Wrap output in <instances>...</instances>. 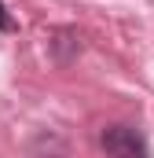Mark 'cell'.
<instances>
[{
    "label": "cell",
    "mask_w": 154,
    "mask_h": 158,
    "mask_svg": "<svg viewBox=\"0 0 154 158\" xmlns=\"http://www.w3.org/2000/svg\"><path fill=\"white\" fill-rule=\"evenodd\" d=\"M48 158H66V155H48Z\"/></svg>",
    "instance_id": "4"
},
{
    "label": "cell",
    "mask_w": 154,
    "mask_h": 158,
    "mask_svg": "<svg viewBox=\"0 0 154 158\" xmlns=\"http://www.w3.org/2000/svg\"><path fill=\"white\" fill-rule=\"evenodd\" d=\"M11 30H18V22L7 15V7H4V0H0V33H11Z\"/></svg>",
    "instance_id": "3"
},
{
    "label": "cell",
    "mask_w": 154,
    "mask_h": 158,
    "mask_svg": "<svg viewBox=\"0 0 154 158\" xmlns=\"http://www.w3.org/2000/svg\"><path fill=\"white\" fill-rule=\"evenodd\" d=\"M51 55H55V63H70L77 52H81V40H77V33L74 30H55L51 33Z\"/></svg>",
    "instance_id": "2"
},
{
    "label": "cell",
    "mask_w": 154,
    "mask_h": 158,
    "mask_svg": "<svg viewBox=\"0 0 154 158\" xmlns=\"http://www.w3.org/2000/svg\"><path fill=\"white\" fill-rule=\"evenodd\" d=\"M99 143H103L107 158H147L151 155L143 132L132 129V125H107L103 136H99Z\"/></svg>",
    "instance_id": "1"
}]
</instances>
